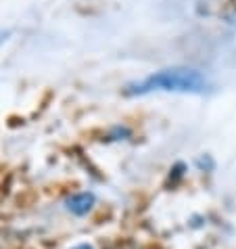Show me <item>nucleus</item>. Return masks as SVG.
<instances>
[{"instance_id": "nucleus-1", "label": "nucleus", "mask_w": 236, "mask_h": 249, "mask_svg": "<svg viewBox=\"0 0 236 249\" xmlns=\"http://www.w3.org/2000/svg\"><path fill=\"white\" fill-rule=\"evenodd\" d=\"M209 80L203 71L194 67H168L147 75V78L130 82L123 88L126 96H144L152 92H180V94H205L209 92Z\"/></svg>"}, {"instance_id": "nucleus-2", "label": "nucleus", "mask_w": 236, "mask_h": 249, "mask_svg": "<svg viewBox=\"0 0 236 249\" xmlns=\"http://www.w3.org/2000/svg\"><path fill=\"white\" fill-rule=\"evenodd\" d=\"M94 203H96V197L92 193L84 191V193H75V195L67 197L65 207L73 213V216H86V213L94 207Z\"/></svg>"}, {"instance_id": "nucleus-3", "label": "nucleus", "mask_w": 236, "mask_h": 249, "mask_svg": "<svg viewBox=\"0 0 236 249\" xmlns=\"http://www.w3.org/2000/svg\"><path fill=\"white\" fill-rule=\"evenodd\" d=\"M9 38H11V32L9 30H0V46H2Z\"/></svg>"}, {"instance_id": "nucleus-4", "label": "nucleus", "mask_w": 236, "mask_h": 249, "mask_svg": "<svg viewBox=\"0 0 236 249\" xmlns=\"http://www.w3.org/2000/svg\"><path fill=\"white\" fill-rule=\"evenodd\" d=\"M71 249H94L90 243H80V245H75V247H71Z\"/></svg>"}]
</instances>
